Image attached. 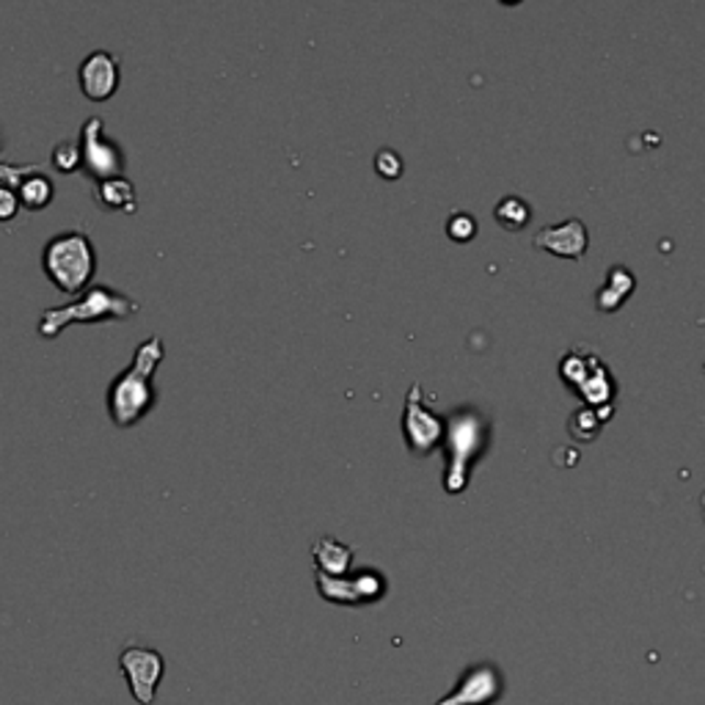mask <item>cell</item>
<instances>
[{
	"mask_svg": "<svg viewBox=\"0 0 705 705\" xmlns=\"http://www.w3.org/2000/svg\"><path fill=\"white\" fill-rule=\"evenodd\" d=\"M496 219L504 230H521L529 221V208H526L524 199L504 197L502 204L496 208Z\"/></svg>",
	"mask_w": 705,
	"mask_h": 705,
	"instance_id": "10",
	"label": "cell"
},
{
	"mask_svg": "<svg viewBox=\"0 0 705 705\" xmlns=\"http://www.w3.org/2000/svg\"><path fill=\"white\" fill-rule=\"evenodd\" d=\"M80 168L89 174L94 182L113 180V177H124V157L122 146L105 133V122L100 116L86 119L80 127Z\"/></svg>",
	"mask_w": 705,
	"mask_h": 705,
	"instance_id": "4",
	"label": "cell"
},
{
	"mask_svg": "<svg viewBox=\"0 0 705 705\" xmlns=\"http://www.w3.org/2000/svg\"><path fill=\"white\" fill-rule=\"evenodd\" d=\"M119 670H122L135 703L155 705L157 686L166 675V659L160 650L146 648V645H124L119 653Z\"/></svg>",
	"mask_w": 705,
	"mask_h": 705,
	"instance_id": "5",
	"label": "cell"
},
{
	"mask_svg": "<svg viewBox=\"0 0 705 705\" xmlns=\"http://www.w3.org/2000/svg\"><path fill=\"white\" fill-rule=\"evenodd\" d=\"M42 270L53 287L67 295H78L89 287L91 276L97 270V251L94 243L86 232L69 230L61 235L51 237L42 251Z\"/></svg>",
	"mask_w": 705,
	"mask_h": 705,
	"instance_id": "2",
	"label": "cell"
},
{
	"mask_svg": "<svg viewBox=\"0 0 705 705\" xmlns=\"http://www.w3.org/2000/svg\"><path fill=\"white\" fill-rule=\"evenodd\" d=\"M20 213V197L12 186L0 182V224L12 221Z\"/></svg>",
	"mask_w": 705,
	"mask_h": 705,
	"instance_id": "12",
	"label": "cell"
},
{
	"mask_svg": "<svg viewBox=\"0 0 705 705\" xmlns=\"http://www.w3.org/2000/svg\"><path fill=\"white\" fill-rule=\"evenodd\" d=\"M474 221L469 219V215H463V213H458L455 215V219H449V235L452 237H458V240H469L471 235H474Z\"/></svg>",
	"mask_w": 705,
	"mask_h": 705,
	"instance_id": "13",
	"label": "cell"
},
{
	"mask_svg": "<svg viewBox=\"0 0 705 705\" xmlns=\"http://www.w3.org/2000/svg\"><path fill=\"white\" fill-rule=\"evenodd\" d=\"M18 197H20V208L25 210H45L47 204L53 202L56 197V188H53V180L47 174L42 171H29L23 180L18 182Z\"/></svg>",
	"mask_w": 705,
	"mask_h": 705,
	"instance_id": "9",
	"label": "cell"
},
{
	"mask_svg": "<svg viewBox=\"0 0 705 705\" xmlns=\"http://www.w3.org/2000/svg\"><path fill=\"white\" fill-rule=\"evenodd\" d=\"M378 171L387 174V177H398L400 160H398V157H394V152L383 149L381 155H378Z\"/></svg>",
	"mask_w": 705,
	"mask_h": 705,
	"instance_id": "14",
	"label": "cell"
},
{
	"mask_svg": "<svg viewBox=\"0 0 705 705\" xmlns=\"http://www.w3.org/2000/svg\"><path fill=\"white\" fill-rule=\"evenodd\" d=\"M535 246L538 248H549V251L562 254V257H582V251L588 248V232L582 230L577 219L566 221L560 226H549V230L538 232L535 237Z\"/></svg>",
	"mask_w": 705,
	"mask_h": 705,
	"instance_id": "7",
	"label": "cell"
},
{
	"mask_svg": "<svg viewBox=\"0 0 705 705\" xmlns=\"http://www.w3.org/2000/svg\"><path fill=\"white\" fill-rule=\"evenodd\" d=\"M51 163L56 171L61 174H72L80 168V144L78 141H61V144H56V149H53L51 155Z\"/></svg>",
	"mask_w": 705,
	"mask_h": 705,
	"instance_id": "11",
	"label": "cell"
},
{
	"mask_svg": "<svg viewBox=\"0 0 705 705\" xmlns=\"http://www.w3.org/2000/svg\"><path fill=\"white\" fill-rule=\"evenodd\" d=\"M138 312V303L124 292L113 290L108 284H91L80 292L78 301L64 303V306L47 309L40 317V336L53 339L61 334L69 323H100V320H127Z\"/></svg>",
	"mask_w": 705,
	"mask_h": 705,
	"instance_id": "3",
	"label": "cell"
},
{
	"mask_svg": "<svg viewBox=\"0 0 705 705\" xmlns=\"http://www.w3.org/2000/svg\"><path fill=\"white\" fill-rule=\"evenodd\" d=\"M166 359L160 336H149L133 352V361L108 387V414L116 427H133L157 405L155 372Z\"/></svg>",
	"mask_w": 705,
	"mask_h": 705,
	"instance_id": "1",
	"label": "cell"
},
{
	"mask_svg": "<svg viewBox=\"0 0 705 705\" xmlns=\"http://www.w3.org/2000/svg\"><path fill=\"white\" fill-rule=\"evenodd\" d=\"M97 204L113 213H135L138 202H135V186L127 177H113V180L94 182Z\"/></svg>",
	"mask_w": 705,
	"mask_h": 705,
	"instance_id": "8",
	"label": "cell"
},
{
	"mask_svg": "<svg viewBox=\"0 0 705 705\" xmlns=\"http://www.w3.org/2000/svg\"><path fill=\"white\" fill-rule=\"evenodd\" d=\"M119 80H122V67L111 51H94L80 61L78 83L83 97H89L91 102L111 100L119 89Z\"/></svg>",
	"mask_w": 705,
	"mask_h": 705,
	"instance_id": "6",
	"label": "cell"
},
{
	"mask_svg": "<svg viewBox=\"0 0 705 705\" xmlns=\"http://www.w3.org/2000/svg\"><path fill=\"white\" fill-rule=\"evenodd\" d=\"M29 171H34V166L20 168V166H3V163H0V177H3V180H7V186H12V188L18 186V182L23 180Z\"/></svg>",
	"mask_w": 705,
	"mask_h": 705,
	"instance_id": "15",
	"label": "cell"
}]
</instances>
